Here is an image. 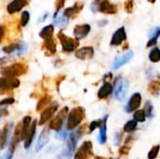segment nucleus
<instances>
[{
  "mask_svg": "<svg viewBox=\"0 0 160 159\" xmlns=\"http://www.w3.org/2000/svg\"><path fill=\"white\" fill-rule=\"evenodd\" d=\"M51 100H52V97L49 95H45L44 97H42L37 104V112H39L44 108H46L51 103Z\"/></svg>",
  "mask_w": 160,
  "mask_h": 159,
  "instance_id": "nucleus-26",
  "label": "nucleus"
},
{
  "mask_svg": "<svg viewBox=\"0 0 160 159\" xmlns=\"http://www.w3.org/2000/svg\"><path fill=\"white\" fill-rule=\"evenodd\" d=\"M66 1L67 0H55V8H56V11L54 12V18L57 16V14H58V12L60 11V9L61 8H63L64 7V6H65V4H66Z\"/></svg>",
  "mask_w": 160,
  "mask_h": 159,
  "instance_id": "nucleus-37",
  "label": "nucleus"
},
{
  "mask_svg": "<svg viewBox=\"0 0 160 159\" xmlns=\"http://www.w3.org/2000/svg\"><path fill=\"white\" fill-rule=\"evenodd\" d=\"M42 50H44L46 54L49 56L53 55L56 52V42L53 39V37L44 40L42 45Z\"/></svg>",
  "mask_w": 160,
  "mask_h": 159,
  "instance_id": "nucleus-22",
  "label": "nucleus"
},
{
  "mask_svg": "<svg viewBox=\"0 0 160 159\" xmlns=\"http://www.w3.org/2000/svg\"><path fill=\"white\" fill-rule=\"evenodd\" d=\"M12 128V123H8L4 126V127L0 130V148L4 149L8 139L9 132Z\"/></svg>",
  "mask_w": 160,
  "mask_h": 159,
  "instance_id": "nucleus-19",
  "label": "nucleus"
},
{
  "mask_svg": "<svg viewBox=\"0 0 160 159\" xmlns=\"http://www.w3.org/2000/svg\"><path fill=\"white\" fill-rule=\"evenodd\" d=\"M28 71V66L24 63H14L8 67H3L1 69V74L4 77L8 78H17L26 74Z\"/></svg>",
  "mask_w": 160,
  "mask_h": 159,
  "instance_id": "nucleus-2",
  "label": "nucleus"
},
{
  "mask_svg": "<svg viewBox=\"0 0 160 159\" xmlns=\"http://www.w3.org/2000/svg\"><path fill=\"white\" fill-rule=\"evenodd\" d=\"M27 50V46L25 43L19 41L17 43H11L8 46H5L2 51L7 53V54H11L13 52H17V54H22L23 52H25Z\"/></svg>",
  "mask_w": 160,
  "mask_h": 159,
  "instance_id": "nucleus-12",
  "label": "nucleus"
},
{
  "mask_svg": "<svg viewBox=\"0 0 160 159\" xmlns=\"http://www.w3.org/2000/svg\"><path fill=\"white\" fill-rule=\"evenodd\" d=\"M127 39V32L124 26L118 28L112 35L111 39V46H120Z\"/></svg>",
  "mask_w": 160,
  "mask_h": 159,
  "instance_id": "nucleus-13",
  "label": "nucleus"
},
{
  "mask_svg": "<svg viewBox=\"0 0 160 159\" xmlns=\"http://www.w3.org/2000/svg\"><path fill=\"white\" fill-rule=\"evenodd\" d=\"M110 159H112V158H110Z\"/></svg>",
  "mask_w": 160,
  "mask_h": 159,
  "instance_id": "nucleus-54",
  "label": "nucleus"
},
{
  "mask_svg": "<svg viewBox=\"0 0 160 159\" xmlns=\"http://www.w3.org/2000/svg\"><path fill=\"white\" fill-rule=\"evenodd\" d=\"M68 113V107H64L50 122L49 124V128L55 130V131H60L62 129L64 121Z\"/></svg>",
  "mask_w": 160,
  "mask_h": 159,
  "instance_id": "nucleus-5",
  "label": "nucleus"
},
{
  "mask_svg": "<svg viewBox=\"0 0 160 159\" xmlns=\"http://www.w3.org/2000/svg\"><path fill=\"white\" fill-rule=\"evenodd\" d=\"M53 33H54L53 24H48L41 29V31L39 32V37L41 38H43L44 40L50 39V38L53 37Z\"/></svg>",
  "mask_w": 160,
  "mask_h": 159,
  "instance_id": "nucleus-24",
  "label": "nucleus"
},
{
  "mask_svg": "<svg viewBox=\"0 0 160 159\" xmlns=\"http://www.w3.org/2000/svg\"><path fill=\"white\" fill-rule=\"evenodd\" d=\"M54 24L55 25H57V26H65V25H67L68 24V18H66L65 16H61L59 19L56 17V18H54Z\"/></svg>",
  "mask_w": 160,
  "mask_h": 159,
  "instance_id": "nucleus-33",
  "label": "nucleus"
},
{
  "mask_svg": "<svg viewBox=\"0 0 160 159\" xmlns=\"http://www.w3.org/2000/svg\"><path fill=\"white\" fill-rule=\"evenodd\" d=\"M28 4V0H12L7 7V11L8 14H14L22 10Z\"/></svg>",
  "mask_w": 160,
  "mask_h": 159,
  "instance_id": "nucleus-18",
  "label": "nucleus"
},
{
  "mask_svg": "<svg viewBox=\"0 0 160 159\" xmlns=\"http://www.w3.org/2000/svg\"><path fill=\"white\" fill-rule=\"evenodd\" d=\"M96 2H98V1H100V0H95Z\"/></svg>",
  "mask_w": 160,
  "mask_h": 159,
  "instance_id": "nucleus-53",
  "label": "nucleus"
},
{
  "mask_svg": "<svg viewBox=\"0 0 160 159\" xmlns=\"http://www.w3.org/2000/svg\"><path fill=\"white\" fill-rule=\"evenodd\" d=\"M30 20V13L27 10H24L21 14V25L22 26H26L27 23L29 22Z\"/></svg>",
  "mask_w": 160,
  "mask_h": 159,
  "instance_id": "nucleus-32",
  "label": "nucleus"
},
{
  "mask_svg": "<svg viewBox=\"0 0 160 159\" xmlns=\"http://www.w3.org/2000/svg\"><path fill=\"white\" fill-rule=\"evenodd\" d=\"M99 3L98 4L97 10L104 13V14H109V15H113L117 13V6L115 4L111 3L109 0H100L98 1Z\"/></svg>",
  "mask_w": 160,
  "mask_h": 159,
  "instance_id": "nucleus-9",
  "label": "nucleus"
},
{
  "mask_svg": "<svg viewBox=\"0 0 160 159\" xmlns=\"http://www.w3.org/2000/svg\"><path fill=\"white\" fill-rule=\"evenodd\" d=\"M148 1H149L150 3H155V2H156L157 0H148Z\"/></svg>",
  "mask_w": 160,
  "mask_h": 159,
  "instance_id": "nucleus-52",
  "label": "nucleus"
},
{
  "mask_svg": "<svg viewBox=\"0 0 160 159\" xmlns=\"http://www.w3.org/2000/svg\"><path fill=\"white\" fill-rule=\"evenodd\" d=\"M107 23H108V21L107 20H101V21L98 22V25L99 26H105Z\"/></svg>",
  "mask_w": 160,
  "mask_h": 159,
  "instance_id": "nucleus-49",
  "label": "nucleus"
},
{
  "mask_svg": "<svg viewBox=\"0 0 160 159\" xmlns=\"http://www.w3.org/2000/svg\"><path fill=\"white\" fill-rule=\"evenodd\" d=\"M125 10L128 14L134 11V0H127L125 2Z\"/></svg>",
  "mask_w": 160,
  "mask_h": 159,
  "instance_id": "nucleus-34",
  "label": "nucleus"
},
{
  "mask_svg": "<svg viewBox=\"0 0 160 159\" xmlns=\"http://www.w3.org/2000/svg\"><path fill=\"white\" fill-rule=\"evenodd\" d=\"M133 118L138 123H143L146 119V115L143 110H136L133 115Z\"/></svg>",
  "mask_w": 160,
  "mask_h": 159,
  "instance_id": "nucleus-30",
  "label": "nucleus"
},
{
  "mask_svg": "<svg viewBox=\"0 0 160 159\" xmlns=\"http://www.w3.org/2000/svg\"><path fill=\"white\" fill-rule=\"evenodd\" d=\"M49 140H50V128L49 127H46L40 133L39 137H38V140L37 142V144H36V152H39L48 142H49Z\"/></svg>",
  "mask_w": 160,
  "mask_h": 159,
  "instance_id": "nucleus-17",
  "label": "nucleus"
},
{
  "mask_svg": "<svg viewBox=\"0 0 160 159\" xmlns=\"http://www.w3.org/2000/svg\"><path fill=\"white\" fill-rule=\"evenodd\" d=\"M144 112H145V115L146 117H149L151 118L152 115H153V112H154V106L153 104L151 103V101L147 100L144 104V109H143Z\"/></svg>",
  "mask_w": 160,
  "mask_h": 159,
  "instance_id": "nucleus-31",
  "label": "nucleus"
},
{
  "mask_svg": "<svg viewBox=\"0 0 160 159\" xmlns=\"http://www.w3.org/2000/svg\"><path fill=\"white\" fill-rule=\"evenodd\" d=\"M141 104H142V95L140 93H134L130 97L127 105L125 106V111L128 113L133 112L140 108Z\"/></svg>",
  "mask_w": 160,
  "mask_h": 159,
  "instance_id": "nucleus-11",
  "label": "nucleus"
},
{
  "mask_svg": "<svg viewBox=\"0 0 160 159\" xmlns=\"http://www.w3.org/2000/svg\"><path fill=\"white\" fill-rule=\"evenodd\" d=\"M14 102H15V100H14L13 97H7V98H4V99L0 100V107L11 105V104H13Z\"/></svg>",
  "mask_w": 160,
  "mask_h": 159,
  "instance_id": "nucleus-40",
  "label": "nucleus"
},
{
  "mask_svg": "<svg viewBox=\"0 0 160 159\" xmlns=\"http://www.w3.org/2000/svg\"><path fill=\"white\" fill-rule=\"evenodd\" d=\"M91 31V26L88 23L83 24H77L73 29V34L76 39H82L86 37Z\"/></svg>",
  "mask_w": 160,
  "mask_h": 159,
  "instance_id": "nucleus-15",
  "label": "nucleus"
},
{
  "mask_svg": "<svg viewBox=\"0 0 160 159\" xmlns=\"http://www.w3.org/2000/svg\"><path fill=\"white\" fill-rule=\"evenodd\" d=\"M93 157V143L90 141H85L75 153L74 159H91Z\"/></svg>",
  "mask_w": 160,
  "mask_h": 159,
  "instance_id": "nucleus-6",
  "label": "nucleus"
},
{
  "mask_svg": "<svg viewBox=\"0 0 160 159\" xmlns=\"http://www.w3.org/2000/svg\"><path fill=\"white\" fill-rule=\"evenodd\" d=\"M94 53H95V50L93 47L91 46H86V47H82L79 50L76 51L75 52V56L76 58L85 61V60H90L94 57Z\"/></svg>",
  "mask_w": 160,
  "mask_h": 159,
  "instance_id": "nucleus-16",
  "label": "nucleus"
},
{
  "mask_svg": "<svg viewBox=\"0 0 160 159\" xmlns=\"http://www.w3.org/2000/svg\"><path fill=\"white\" fill-rule=\"evenodd\" d=\"M138 127V122H136L134 119L133 120H129L128 122L126 123V125L124 126V132L127 133H131L134 130H136Z\"/></svg>",
  "mask_w": 160,
  "mask_h": 159,
  "instance_id": "nucleus-29",
  "label": "nucleus"
},
{
  "mask_svg": "<svg viewBox=\"0 0 160 159\" xmlns=\"http://www.w3.org/2000/svg\"><path fill=\"white\" fill-rule=\"evenodd\" d=\"M130 151V147L128 146H123L119 149V154L120 155H128V152Z\"/></svg>",
  "mask_w": 160,
  "mask_h": 159,
  "instance_id": "nucleus-45",
  "label": "nucleus"
},
{
  "mask_svg": "<svg viewBox=\"0 0 160 159\" xmlns=\"http://www.w3.org/2000/svg\"><path fill=\"white\" fill-rule=\"evenodd\" d=\"M36 128H37V120H33V123L31 122L30 127L28 129V132L26 134V137L24 139V148L28 149L35 138L36 135Z\"/></svg>",
  "mask_w": 160,
  "mask_h": 159,
  "instance_id": "nucleus-20",
  "label": "nucleus"
},
{
  "mask_svg": "<svg viewBox=\"0 0 160 159\" xmlns=\"http://www.w3.org/2000/svg\"><path fill=\"white\" fill-rule=\"evenodd\" d=\"M15 149H16V147H14V146H12V145H10V144H9V147H8V151L4 154L3 157H2L1 159H12L13 153H14Z\"/></svg>",
  "mask_w": 160,
  "mask_h": 159,
  "instance_id": "nucleus-38",
  "label": "nucleus"
},
{
  "mask_svg": "<svg viewBox=\"0 0 160 159\" xmlns=\"http://www.w3.org/2000/svg\"><path fill=\"white\" fill-rule=\"evenodd\" d=\"M10 57H0V68L5 67L8 62H10Z\"/></svg>",
  "mask_w": 160,
  "mask_h": 159,
  "instance_id": "nucleus-44",
  "label": "nucleus"
},
{
  "mask_svg": "<svg viewBox=\"0 0 160 159\" xmlns=\"http://www.w3.org/2000/svg\"><path fill=\"white\" fill-rule=\"evenodd\" d=\"M8 114V112L6 108H2L0 109V118L1 117H4V116H7Z\"/></svg>",
  "mask_w": 160,
  "mask_h": 159,
  "instance_id": "nucleus-48",
  "label": "nucleus"
},
{
  "mask_svg": "<svg viewBox=\"0 0 160 159\" xmlns=\"http://www.w3.org/2000/svg\"><path fill=\"white\" fill-rule=\"evenodd\" d=\"M134 56V52L132 51H128L125 53H122L118 56L115 57L113 64H112V68L113 69H119L121 67L127 65L131 61V59Z\"/></svg>",
  "mask_w": 160,
  "mask_h": 159,
  "instance_id": "nucleus-10",
  "label": "nucleus"
},
{
  "mask_svg": "<svg viewBox=\"0 0 160 159\" xmlns=\"http://www.w3.org/2000/svg\"><path fill=\"white\" fill-rule=\"evenodd\" d=\"M158 37H150L149 38V41L146 44V47L147 48H150V47L156 46L157 43H158Z\"/></svg>",
  "mask_w": 160,
  "mask_h": 159,
  "instance_id": "nucleus-42",
  "label": "nucleus"
},
{
  "mask_svg": "<svg viewBox=\"0 0 160 159\" xmlns=\"http://www.w3.org/2000/svg\"><path fill=\"white\" fill-rule=\"evenodd\" d=\"M107 119L108 115H106L100 123L99 126V135H98V142L100 144H104L107 141Z\"/></svg>",
  "mask_w": 160,
  "mask_h": 159,
  "instance_id": "nucleus-23",
  "label": "nucleus"
},
{
  "mask_svg": "<svg viewBox=\"0 0 160 159\" xmlns=\"http://www.w3.org/2000/svg\"><path fill=\"white\" fill-rule=\"evenodd\" d=\"M6 26L4 24H0V43L3 41L4 37H5V35H6Z\"/></svg>",
  "mask_w": 160,
  "mask_h": 159,
  "instance_id": "nucleus-43",
  "label": "nucleus"
},
{
  "mask_svg": "<svg viewBox=\"0 0 160 159\" xmlns=\"http://www.w3.org/2000/svg\"><path fill=\"white\" fill-rule=\"evenodd\" d=\"M31 122H32V118L30 116H25L22 119V121L21 122V125H22V141H24L26 134L28 132V129L30 127Z\"/></svg>",
  "mask_w": 160,
  "mask_h": 159,
  "instance_id": "nucleus-25",
  "label": "nucleus"
},
{
  "mask_svg": "<svg viewBox=\"0 0 160 159\" xmlns=\"http://www.w3.org/2000/svg\"><path fill=\"white\" fill-rule=\"evenodd\" d=\"M149 59L152 63H158L160 60V50L158 47H154L149 53Z\"/></svg>",
  "mask_w": 160,
  "mask_h": 159,
  "instance_id": "nucleus-28",
  "label": "nucleus"
},
{
  "mask_svg": "<svg viewBox=\"0 0 160 159\" xmlns=\"http://www.w3.org/2000/svg\"><path fill=\"white\" fill-rule=\"evenodd\" d=\"M65 79H66V76H65V75H61L60 77H58V78L56 79V81H55V83L57 84V88L59 87V84H60V83H61V82H62L65 80Z\"/></svg>",
  "mask_w": 160,
  "mask_h": 159,
  "instance_id": "nucleus-47",
  "label": "nucleus"
},
{
  "mask_svg": "<svg viewBox=\"0 0 160 159\" xmlns=\"http://www.w3.org/2000/svg\"><path fill=\"white\" fill-rule=\"evenodd\" d=\"M85 118V110L82 107H75L68 113L67 121V129L73 130L75 129Z\"/></svg>",
  "mask_w": 160,
  "mask_h": 159,
  "instance_id": "nucleus-1",
  "label": "nucleus"
},
{
  "mask_svg": "<svg viewBox=\"0 0 160 159\" xmlns=\"http://www.w3.org/2000/svg\"><path fill=\"white\" fill-rule=\"evenodd\" d=\"M100 123H101V120H96V121H93V122L89 125V133L93 132L97 127H99Z\"/></svg>",
  "mask_w": 160,
  "mask_h": 159,
  "instance_id": "nucleus-41",
  "label": "nucleus"
},
{
  "mask_svg": "<svg viewBox=\"0 0 160 159\" xmlns=\"http://www.w3.org/2000/svg\"><path fill=\"white\" fill-rule=\"evenodd\" d=\"M57 38L59 39L61 46H62V50L65 52H74L78 46H79V40L76 38H72L70 37H68L65 33H63L62 31L58 32L57 34Z\"/></svg>",
  "mask_w": 160,
  "mask_h": 159,
  "instance_id": "nucleus-4",
  "label": "nucleus"
},
{
  "mask_svg": "<svg viewBox=\"0 0 160 159\" xmlns=\"http://www.w3.org/2000/svg\"><path fill=\"white\" fill-rule=\"evenodd\" d=\"M72 152H70L68 148H65V150L56 157L55 159H70L71 156H72Z\"/></svg>",
  "mask_w": 160,
  "mask_h": 159,
  "instance_id": "nucleus-36",
  "label": "nucleus"
},
{
  "mask_svg": "<svg viewBox=\"0 0 160 159\" xmlns=\"http://www.w3.org/2000/svg\"><path fill=\"white\" fill-rule=\"evenodd\" d=\"M159 153V145L154 146L148 153V159H156Z\"/></svg>",
  "mask_w": 160,
  "mask_h": 159,
  "instance_id": "nucleus-35",
  "label": "nucleus"
},
{
  "mask_svg": "<svg viewBox=\"0 0 160 159\" xmlns=\"http://www.w3.org/2000/svg\"><path fill=\"white\" fill-rule=\"evenodd\" d=\"M148 92L155 97H158L160 92V82L158 81H152L148 85Z\"/></svg>",
  "mask_w": 160,
  "mask_h": 159,
  "instance_id": "nucleus-27",
  "label": "nucleus"
},
{
  "mask_svg": "<svg viewBox=\"0 0 160 159\" xmlns=\"http://www.w3.org/2000/svg\"><path fill=\"white\" fill-rule=\"evenodd\" d=\"M48 16H49V13H45V14L43 15V17H42L41 19H39V20H38V22H43V21H44Z\"/></svg>",
  "mask_w": 160,
  "mask_h": 159,
  "instance_id": "nucleus-50",
  "label": "nucleus"
},
{
  "mask_svg": "<svg viewBox=\"0 0 160 159\" xmlns=\"http://www.w3.org/2000/svg\"><path fill=\"white\" fill-rule=\"evenodd\" d=\"M95 159H105L104 157H96Z\"/></svg>",
  "mask_w": 160,
  "mask_h": 159,
  "instance_id": "nucleus-51",
  "label": "nucleus"
},
{
  "mask_svg": "<svg viewBox=\"0 0 160 159\" xmlns=\"http://www.w3.org/2000/svg\"><path fill=\"white\" fill-rule=\"evenodd\" d=\"M160 36V27L156 26L153 29L150 30L149 32V38L150 37H159Z\"/></svg>",
  "mask_w": 160,
  "mask_h": 159,
  "instance_id": "nucleus-39",
  "label": "nucleus"
},
{
  "mask_svg": "<svg viewBox=\"0 0 160 159\" xmlns=\"http://www.w3.org/2000/svg\"><path fill=\"white\" fill-rule=\"evenodd\" d=\"M113 91V86L110 82H104L98 92V97L99 99H106L112 95Z\"/></svg>",
  "mask_w": 160,
  "mask_h": 159,
  "instance_id": "nucleus-21",
  "label": "nucleus"
},
{
  "mask_svg": "<svg viewBox=\"0 0 160 159\" xmlns=\"http://www.w3.org/2000/svg\"><path fill=\"white\" fill-rule=\"evenodd\" d=\"M112 79V72H109L107 73L104 77H103V82H110V81Z\"/></svg>",
  "mask_w": 160,
  "mask_h": 159,
  "instance_id": "nucleus-46",
  "label": "nucleus"
},
{
  "mask_svg": "<svg viewBox=\"0 0 160 159\" xmlns=\"http://www.w3.org/2000/svg\"><path fill=\"white\" fill-rule=\"evenodd\" d=\"M20 81L17 78L1 77L0 78V95L8 94L13 89L19 87Z\"/></svg>",
  "mask_w": 160,
  "mask_h": 159,
  "instance_id": "nucleus-7",
  "label": "nucleus"
},
{
  "mask_svg": "<svg viewBox=\"0 0 160 159\" xmlns=\"http://www.w3.org/2000/svg\"><path fill=\"white\" fill-rule=\"evenodd\" d=\"M58 103L57 102H53L52 104H50L49 106H47L45 108V110L41 112L40 114V118H39V122L38 125L39 126H43L44 124H46L52 117H53L54 113L57 112L58 110Z\"/></svg>",
  "mask_w": 160,
  "mask_h": 159,
  "instance_id": "nucleus-8",
  "label": "nucleus"
},
{
  "mask_svg": "<svg viewBox=\"0 0 160 159\" xmlns=\"http://www.w3.org/2000/svg\"><path fill=\"white\" fill-rule=\"evenodd\" d=\"M128 87H129V82L126 78L121 77V76L117 77L115 79L114 87L112 91L114 93L115 98L119 101H123L128 95Z\"/></svg>",
  "mask_w": 160,
  "mask_h": 159,
  "instance_id": "nucleus-3",
  "label": "nucleus"
},
{
  "mask_svg": "<svg viewBox=\"0 0 160 159\" xmlns=\"http://www.w3.org/2000/svg\"><path fill=\"white\" fill-rule=\"evenodd\" d=\"M82 8H83V3L82 2H76L72 7H69L64 10L63 16H65L68 20L75 19L78 16V14L82 11Z\"/></svg>",
  "mask_w": 160,
  "mask_h": 159,
  "instance_id": "nucleus-14",
  "label": "nucleus"
}]
</instances>
